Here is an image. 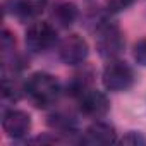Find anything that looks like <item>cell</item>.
I'll list each match as a JSON object with an SVG mask.
<instances>
[{
	"label": "cell",
	"instance_id": "obj_8",
	"mask_svg": "<svg viewBox=\"0 0 146 146\" xmlns=\"http://www.w3.org/2000/svg\"><path fill=\"white\" fill-rule=\"evenodd\" d=\"M117 131L110 122H105L102 119L95 120L91 125L86 127L84 132H81L79 143L83 144H112L117 143Z\"/></svg>",
	"mask_w": 146,
	"mask_h": 146
},
{
	"label": "cell",
	"instance_id": "obj_1",
	"mask_svg": "<svg viewBox=\"0 0 146 146\" xmlns=\"http://www.w3.org/2000/svg\"><path fill=\"white\" fill-rule=\"evenodd\" d=\"M64 93L60 81L48 72H33L24 81V95L38 108L53 107Z\"/></svg>",
	"mask_w": 146,
	"mask_h": 146
},
{
	"label": "cell",
	"instance_id": "obj_14",
	"mask_svg": "<svg viewBox=\"0 0 146 146\" xmlns=\"http://www.w3.org/2000/svg\"><path fill=\"white\" fill-rule=\"evenodd\" d=\"M117 143L120 144H132V146H137V144H146V136L139 131H129L125 132Z\"/></svg>",
	"mask_w": 146,
	"mask_h": 146
},
{
	"label": "cell",
	"instance_id": "obj_3",
	"mask_svg": "<svg viewBox=\"0 0 146 146\" xmlns=\"http://www.w3.org/2000/svg\"><path fill=\"white\" fill-rule=\"evenodd\" d=\"M102 81L107 91L112 93H122L132 88L136 76H134V70L132 67L120 60V58H112L108 60V64L105 65L103 72H102Z\"/></svg>",
	"mask_w": 146,
	"mask_h": 146
},
{
	"label": "cell",
	"instance_id": "obj_6",
	"mask_svg": "<svg viewBox=\"0 0 146 146\" xmlns=\"http://www.w3.org/2000/svg\"><path fill=\"white\" fill-rule=\"evenodd\" d=\"M78 107H79V112L88 117V119H93V120H98V119H103L108 110H110V102H108V96L96 90V88H88L86 91H83L78 98Z\"/></svg>",
	"mask_w": 146,
	"mask_h": 146
},
{
	"label": "cell",
	"instance_id": "obj_7",
	"mask_svg": "<svg viewBox=\"0 0 146 146\" xmlns=\"http://www.w3.org/2000/svg\"><path fill=\"white\" fill-rule=\"evenodd\" d=\"M31 115L24 110L19 108H9L4 110L2 113V129L5 132V136H9L14 141L24 139L29 131H31Z\"/></svg>",
	"mask_w": 146,
	"mask_h": 146
},
{
	"label": "cell",
	"instance_id": "obj_9",
	"mask_svg": "<svg viewBox=\"0 0 146 146\" xmlns=\"http://www.w3.org/2000/svg\"><path fill=\"white\" fill-rule=\"evenodd\" d=\"M46 5L48 0H9L7 12H11L19 21L33 23L45 12Z\"/></svg>",
	"mask_w": 146,
	"mask_h": 146
},
{
	"label": "cell",
	"instance_id": "obj_2",
	"mask_svg": "<svg viewBox=\"0 0 146 146\" xmlns=\"http://www.w3.org/2000/svg\"><path fill=\"white\" fill-rule=\"evenodd\" d=\"M95 43H96L98 53L107 60L119 58V55L124 52V46H125L122 29L119 28V24H115L108 17H100L96 21Z\"/></svg>",
	"mask_w": 146,
	"mask_h": 146
},
{
	"label": "cell",
	"instance_id": "obj_12",
	"mask_svg": "<svg viewBox=\"0 0 146 146\" xmlns=\"http://www.w3.org/2000/svg\"><path fill=\"white\" fill-rule=\"evenodd\" d=\"M93 86V70L91 69H83L79 72H76L67 83V93L72 98H78L83 91H86L88 88Z\"/></svg>",
	"mask_w": 146,
	"mask_h": 146
},
{
	"label": "cell",
	"instance_id": "obj_13",
	"mask_svg": "<svg viewBox=\"0 0 146 146\" xmlns=\"http://www.w3.org/2000/svg\"><path fill=\"white\" fill-rule=\"evenodd\" d=\"M136 0H105V9L108 14H119L129 9Z\"/></svg>",
	"mask_w": 146,
	"mask_h": 146
},
{
	"label": "cell",
	"instance_id": "obj_15",
	"mask_svg": "<svg viewBox=\"0 0 146 146\" xmlns=\"http://www.w3.org/2000/svg\"><path fill=\"white\" fill-rule=\"evenodd\" d=\"M132 55H134V60H136L141 67H146V38L139 40V41L134 45Z\"/></svg>",
	"mask_w": 146,
	"mask_h": 146
},
{
	"label": "cell",
	"instance_id": "obj_5",
	"mask_svg": "<svg viewBox=\"0 0 146 146\" xmlns=\"http://www.w3.org/2000/svg\"><path fill=\"white\" fill-rule=\"evenodd\" d=\"M57 53H58V58L65 65H81L86 62V58L90 55V46L83 36L70 33L58 41Z\"/></svg>",
	"mask_w": 146,
	"mask_h": 146
},
{
	"label": "cell",
	"instance_id": "obj_11",
	"mask_svg": "<svg viewBox=\"0 0 146 146\" xmlns=\"http://www.w3.org/2000/svg\"><path fill=\"white\" fill-rule=\"evenodd\" d=\"M52 17L58 28H70L79 17V9L72 2H60L53 7Z\"/></svg>",
	"mask_w": 146,
	"mask_h": 146
},
{
	"label": "cell",
	"instance_id": "obj_10",
	"mask_svg": "<svg viewBox=\"0 0 146 146\" xmlns=\"http://www.w3.org/2000/svg\"><path fill=\"white\" fill-rule=\"evenodd\" d=\"M48 124L50 127L55 131V134L58 136H74V134H79V124H78V119L72 115V113H67V112H55L48 117Z\"/></svg>",
	"mask_w": 146,
	"mask_h": 146
},
{
	"label": "cell",
	"instance_id": "obj_4",
	"mask_svg": "<svg viewBox=\"0 0 146 146\" xmlns=\"http://www.w3.org/2000/svg\"><path fill=\"white\" fill-rule=\"evenodd\" d=\"M57 41H58L57 28L48 21H38V19L33 21L28 26L26 35H24L26 48H28V52H31L35 55L48 52L52 46L57 45Z\"/></svg>",
	"mask_w": 146,
	"mask_h": 146
}]
</instances>
